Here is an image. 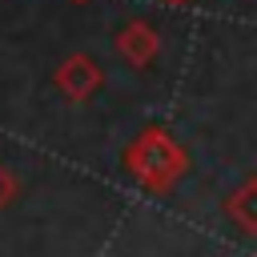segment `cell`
Wrapping results in <instances>:
<instances>
[{"instance_id": "obj_1", "label": "cell", "mask_w": 257, "mask_h": 257, "mask_svg": "<svg viewBox=\"0 0 257 257\" xmlns=\"http://www.w3.org/2000/svg\"><path fill=\"white\" fill-rule=\"evenodd\" d=\"M120 165H124V173L145 189V193H173L177 185H181V177L189 173V153H185V145L169 133V128H161V124H145L128 145H124V153H120Z\"/></svg>"}, {"instance_id": "obj_2", "label": "cell", "mask_w": 257, "mask_h": 257, "mask_svg": "<svg viewBox=\"0 0 257 257\" xmlns=\"http://www.w3.org/2000/svg\"><path fill=\"white\" fill-rule=\"evenodd\" d=\"M52 84H56L60 96H68L72 104H80V100H88V96L100 92V84H104V68H100L88 52H72V56H64V60L56 64Z\"/></svg>"}, {"instance_id": "obj_3", "label": "cell", "mask_w": 257, "mask_h": 257, "mask_svg": "<svg viewBox=\"0 0 257 257\" xmlns=\"http://www.w3.org/2000/svg\"><path fill=\"white\" fill-rule=\"evenodd\" d=\"M112 44H116V52H120L124 64L149 68V64L157 60V52H161V32H157V24H149V20H128V24L116 32Z\"/></svg>"}, {"instance_id": "obj_4", "label": "cell", "mask_w": 257, "mask_h": 257, "mask_svg": "<svg viewBox=\"0 0 257 257\" xmlns=\"http://www.w3.org/2000/svg\"><path fill=\"white\" fill-rule=\"evenodd\" d=\"M221 213L233 229H241L245 237H257V177H245L237 189L225 193Z\"/></svg>"}, {"instance_id": "obj_5", "label": "cell", "mask_w": 257, "mask_h": 257, "mask_svg": "<svg viewBox=\"0 0 257 257\" xmlns=\"http://www.w3.org/2000/svg\"><path fill=\"white\" fill-rule=\"evenodd\" d=\"M16 197H20V181H16V173L8 165H0V209H8Z\"/></svg>"}, {"instance_id": "obj_6", "label": "cell", "mask_w": 257, "mask_h": 257, "mask_svg": "<svg viewBox=\"0 0 257 257\" xmlns=\"http://www.w3.org/2000/svg\"><path fill=\"white\" fill-rule=\"evenodd\" d=\"M161 4H177V8H181V4H189V0H161Z\"/></svg>"}, {"instance_id": "obj_7", "label": "cell", "mask_w": 257, "mask_h": 257, "mask_svg": "<svg viewBox=\"0 0 257 257\" xmlns=\"http://www.w3.org/2000/svg\"><path fill=\"white\" fill-rule=\"evenodd\" d=\"M76 4H84V0H76Z\"/></svg>"}]
</instances>
